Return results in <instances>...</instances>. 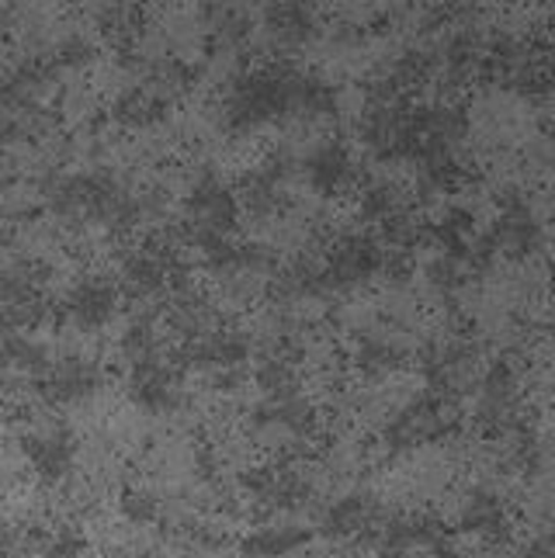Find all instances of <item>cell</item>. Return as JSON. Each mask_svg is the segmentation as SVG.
Returning a JSON list of instances; mask_svg holds the SVG:
<instances>
[{"label":"cell","instance_id":"5bb4252c","mask_svg":"<svg viewBox=\"0 0 555 558\" xmlns=\"http://www.w3.org/2000/svg\"><path fill=\"white\" fill-rule=\"evenodd\" d=\"M122 284L129 288L132 295H157L160 288L170 281L167 275V254L160 250H132V254L122 260Z\"/></svg>","mask_w":555,"mask_h":558},{"label":"cell","instance_id":"52a82bcc","mask_svg":"<svg viewBox=\"0 0 555 558\" xmlns=\"http://www.w3.org/2000/svg\"><path fill=\"white\" fill-rule=\"evenodd\" d=\"M246 357H251V337L240 330H216L184 343V361L208 372H240Z\"/></svg>","mask_w":555,"mask_h":558},{"label":"cell","instance_id":"d6986e66","mask_svg":"<svg viewBox=\"0 0 555 558\" xmlns=\"http://www.w3.org/2000/svg\"><path fill=\"white\" fill-rule=\"evenodd\" d=\"M0 357L8 361L11 372H22V375H49L52 364H49V354L43 343H35L22 333H14L4 340V348H0Z\"/></svg>","mask_w":555,"mask_h":558},{"label":"cell","instance_id":"ac0fdd59","mask_svg":"<svg viewBox=\"0 0 555 558\" xmlns=\"http://www.w3.org/2000/svg\"><path fill=\"white\" fill-rule=\"evenodd\" d=\"M257 385L272 396V402L292 399V396H299V372L285 354H272L257 364Z\"/></svg>","mask_w":555,"mask_h":558},{"label":"cell","instance_id":"44dd1931","mask_svg":"<svg viewBox=\"0 0 555 558\" xmlns=\"http://www.w3.org/2000/svg\"><path fill=\"white\" fill-rule=\"evenodd\" d=\"M458 281H462V267H458V257L442 254V257H434V260L427 264V284L437 288V292L451 295L455 288H458Z\"/></svg>","mask_w":555,"mask_h":558},{"label":"cell","instance_id":"9c48e42d","mask_svg":"<svg viewBox=\"0 0 555 558\" xmlns=\"http://www.w3.org/2000/svg\"><path fill=\"white\" fill-rule=\"evenodd\" d=\"M490 243H493V246H504L507 254L531 257L534 250H542L545 233H542V222H539V216L531 211V205H524V202H510V205L504 208V216L496 219Z\"/></svg>","mask_w":555,"mask_h":558},{"label":"cell","instance_id":"cb8c5ba5","mask_svg":"<svg viewBox=\"0 0 555 558\" xmlns=\"http://www.w3.org/2000/svg\"><path fill=\"white\" fill-rule=\"evenodd\" d=\"M56 60H60L63 66H70V70H81V66H87L94 60V46L81 35H70V38H63L60 46H56Z\"/></svg>","mask_w":555,"mask_h":558},{"label":"cell","instance_id":"30bf717a","mask_svg":"<svg viewBox=\"0 0 555 558\" xmlns=\"http://www.w3.org/2000/svg\"><path fill=\"white\" fill-rule=\"evenodd\" d=\"M129 392L149 413H170L181 402L178 375L157 361H146V364H136V368H132Z\"/></svg>","mask_w":555,"mask_h":558},{"label":"cell","instance_id":"7c38bea8","mask_svg":"<svg viewBox=\"0 0 555 558\" xmlns=\"http://www.w3.org/2000/svg\"><path fill=\"white\" fill-rule=\"evenodd\" d=\"M410 361V348L403 340L386 333H365L354 348V368L369 378H386Z\"/></svg>","mask_w":555,"mask_h":558},{"label":"cell","instance_id":"3957f363","mask_svg":"<svg viewBox=\"0 0 555 558\" xmlns=\"http://www.w3.org/2000/svg\"><path fill=\"white\" fill-rule=\"evenodd\" d=\"M382 264H386V254H382V246L375 240L351 236L334 250L327 264H323V284H327V292L365 284L375 271H382Z\"/></svg>","mask_w":555,"mask_h":558},{"label":"cell","instance_id":"7a4b0ae2","mask_svg":"<svg viewBox=\"0 0 555 558\" xmlns=\"http://www.w3.org/2000/svg\"><path fill=\"white\" fill-rule=\"evenodd\" d=\"M358 132H361V143H365L375 153V157H382V160L407 157V153L417 149V132H413L410 114L399 108L396 101L393 105L372 101L369 111L361 114Z\"/></svg>","mask_w":555,"mask_h":558},{"label":"cell","instance_id":"6da1fadb","mask_svg":"<svg viewBox=\"0 0 555 558\" xmlns=\"http://www.w3.org/2000/svg\"><path fill=\"white\" fill-rule=\"evenodd\" d=\"M237 208H240L237 195L219 178L213 174L198 178L191 184V195H188V216H184L188 240L198 250L216 240H226V233L237 222Z\"/></svg>","mask_w":555,"mask_h":558},{"label":"cell","instance_id":"e0dca14e","mask_svg":"<svg viewBox=\"0 0 555 558\" xmlns=\"http://www.w3.org/2000/svg\"><path fill=\"white\" fill-rule=\"evenodd\" d=\"M164 111H167L164 101H157L143 87H132V90H125V94H119V98H114L111 119L119 122V125H125V129H146V125L157 122Z\"/></svg>","mask_w":555,"mask_h":558},{"label":"cell","instance_id":"603a6c76","mask_svg":"<svg viewBox=\"0 0 555 558\" xmlns=\"http://www.w3.org/2000/svg\"><path fill=\"white\" fill-rule=\"evenodd\" d=\"M122 513L132 524H149V521H157L160 504H157V496L146 493V489H129L122 496Z\"/></svg>","mask_w":555,"mask_h":558},{"label":"cell","instance_id":"8fae6325","mask_svg":"<svg viewBox=\"0 0 555 558\" xmlns=\"http://www.w3.org/2000/svg\"><path fill=\"white\" fill-rule=\"evenodd\" d=\"M101 389V372L98 364H91L84 357H70L46 375V392L56 402H81L91 399Z\"/></svg>","mask_w":555,"mask_h":558},{"label":"cell","instance_id":"d4e9b609","mask_svg":"<svg viewBox=\"0 0 555 558\" xmlns=\"http://www.w3.org/2000/svg\"><path fill=\"white\" fill-rule=\"evenodd\" d=\"M518 558H552V542H548V534H539V537H531V542L521 548Z\"/></svg>","mask_w":555,"mask_h":558},{"label":"cell","instance_id":"277c9868","mask_svg":"<svg viewBox=\"0 0 555 558\" xmlns=\"http://www.w3.org/2000/svg\"><path fill=\"white\" fill-rule=\"evenodd\" d=\"M114 310H119V284L111 278L91 275L70 288L67 313L81 330H98L114 316Z\"/></svg>","mask_w":555,"mask_h":558},{"label":"cell","instance_id":"ba28073f","mask_svg":"<svg viewBox=\"0 0 555 558\" xmlns=\"http://www.w3.org/2000/svg\"><path fill=\"white\" fill-rule=\"evenodd\" d=\"M458 527L466 534L483 537L486 545H500L507 542L510 524H507V510L504 499L496 496L493 489H472L462 504H458Z\"/></svg>","mask_w":555,"mask_h":558},{"label":"cell","instance_id":"7402d4cb","mask_svg":"<svg viewBox=\"0 0 555 558\" xmlns=\"http://www.w3.org/2000/svg\"><path fill=\"white\" fill-rule=\"evenodd\" d=\"M153 343H157V337H153L149 323L140 319V323L129 326V333L122 340V351L129 354L132 364H146V361H153Z\"/></svg>","mask_w":555,"mask_h":558},{"label":"cell","instance_id":"2e32d148","mask_svg":"<svg viewBox=\"0 0 555 558\" xmlns=\"http://www.w3.org/2000/svg\"><path fill=\"white\" fill-rule=\"evenodd\" d=\"M264 22H267V32H272L281 46H302L316 28L313 8H302V4H272L264 11Z\"/></svg>","mask_w":555,"mask_h":558},{"label":"cell","instance_id":"ffe728a7","mask_svg":"<svg viewBox=\"0 0 555 558\" xmlns=\"http://www.w3.org/2000/svg\"><path fill=\"white\" fill-rule=\"evenodd\" d=\"M361 219L369 222H389L393 216H399L403 211V195H399V187L386 184V181H375L369 184L365 191H361Z\"/></svg>","mask_w":555,"mask_h":558},{"label":"cell","instance_id":"9a60e30c","mask_svg":"<svg viewBox=\"0 0 555 558\" xmlns=\"http://www.w3.org/2000/svg\"><path fill=\"white\" fill-rule=\"evenodd\" d=\"M305 537H310V531L299 524H264L254 534H246L243 551L251 558H285L305 545Z\"/></svg>","mask_w":555,"mask_h":558},{"label":"cell","instance_id":"5b68a950","mask_svg":"<svg viewBox=\"0 0 555 558\" xmlns=\"http://www.w3.org/2000/svg\"><path fill=\"white\" fill-rule=\"evenodd\" d=\"M475 416L490 430H507L518 420V375H514L510 364H493L486 372Z\"/></svg>","mask_w":555,"mask_h":558},{"label":"cell","instance_id":"8992f818","mask_svg":"<svg viewBox=\"0 0 555 558\" xmlns=\"http://www.w3.org/2000/svg\"><path fill=\"white\" fill-rule=\"evenodd\" d=\"M22 451L28 458V465L35 469V475H43L46 483H60L73 465V440L60 423H49L43 430L25 434Z\"/></svg>","mask_w":555,"mask_h":558},{"label":"cell","instance_id":"4fadbf2b","mask_svg":"<svg viewBox=\"0 0 555 558\" xmlns=\"http://www.w3.org/2000/svg\"><path fill=\"white\" fill-rule=\"evenodd\" d=\"M305 174H310V184L323 195H334V191L348 187L354 181V163L351 153L337 146V143H323L316 146L310 157H305Z\"/></svg>","mask_w":555,"mask_h":558}]
</instances>
